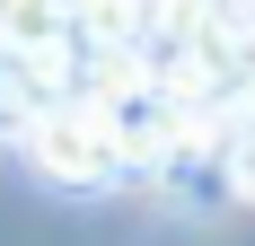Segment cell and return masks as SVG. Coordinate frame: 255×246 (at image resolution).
Listing matches in <instances>:
<instances>
[{"mask_svg":"<svg viewBox=\"0 0 255 246\" xmlns=\"http://www.w3.org/2000/svg\"><path fill=\"white\" fill-rule=\"evenodd\" d=\"M26 158H35L62 194H115L132 176V149H124V132H115V106H106L97 88H62V97L35 115V132H26Z\"/></svg>","mask_w":255,"mask_h":246,"instance_id":"obj_1","label":"cell"},{"mask_svg":"<svg viewBox=\"0 0 255 246\" xmlns=\"http://www.w3.org/2000/svg\"><path fill=\"white\" fill-rule=\"evenodd\" d=\"M71 79H62V62H44V53H26L0 35V141H26L35 132V115H44L53 97H62Z\"/></svg>","mask_w":255,"mask_h":246,"instance_id":"obj_2","label":"cell"},{"mask_svg":"<svg viewBox=\"0 0 255 246\" xmlns=\"http://www.w3.org/2000/svg\"><path fill=\"white\" fill-rule=\"evenodd\" d=\"M0 35L44 53V62H62V79H71L79 44H88V18H79V0H0Z\"/></svg>","mask_w":255,"mask_h":246,"instance_id":"obj_3","label":"cell"},{"mask_svg":"<svg viewBox=\"0 0 255 246\" xmlns=\"http://www.w3.org/2000/svg\"><path fill=\"white\" fill-rule=\"evenodd\" d=\"M220 185H229V194L255 211V106H247V123L229 132V149H220Z\"/></svg>","mask_w":255,"mask_h":246,"instance_id":"obj_4","label":"cell"}]
</instances>
